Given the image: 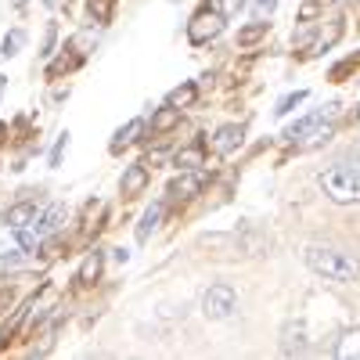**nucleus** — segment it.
<instances>
[{
    "label": "nucleus",
    "instance_id": "nucleus-1",
    "mask_svg": "<svg viewBox=\"0 0 360 360\" xmlns=\"http://www.w3.org/2000/svg\"><path fill=\"white\" fill-rule=\"evenodd\" d=\"M303 263L314 274L328 278V281H360V259L346 249H332V245H307L303 249Z\"/></svg>",
    "mask_w": 360,
    "mask_h": 360
},
{
    "label": "nucleus",
    "instance_id": "nucleus-2",
    "mask_svg": "<svg viewBox=\"0 0 360 360\" xmlns=\"http://www.w3.org/2000/svg\"><path fill=\"white\" fill-rule=\"evenodd\" d=\"M317 188L332 198L335 205H353L360 202V176L349 162H332L317 173Z\"/></svg>",
    "mask_w": 360,
    "mask_h": 360
},
{
    "label": "nucleus",
    "instance_id": "nucleus-3",
    "mask_svg": "<svg viewBox=\"0 0 360 360\" xmlns=\"http://www.w3.org/2000/svg\"><path fill=\"white\" fill-rule=\"evenodd\" d=\"M224 25H227V15H220L217 8H198L195 18L188 22V40L198 47V44H209V40H217L224 33Z\"/></svg>",
    "mask_w": 360,
    "mask_h": 360
},
{
    "label": "nucleus",
    "instance_id": "nucleus-4",
    "mask_svg": "<svg viewBox=\"0 0 360 360\" xmlns=\"http://www.w3.org/2000/svg\"><path fill=\"white\" fill-rule=\"evenodd\" d=\"M234 307H238V295H234V288L224 285V281H220V285H209V288L202 292V314H205L209 321L231 317Z\"/></svg>",
    "mask_w": 360,
    "mask_h": 360
},
{
    "label": "nucleus",
    "instance_id": "nucleus-5",
    "mask_svg": "<svg viewBox=\"0 0 360 360\" xmlns=\"http://www.w3.org/2000/svg\"><path fill=\"white\" fill-rule=\"evenodd\" d=\"M339 108H342L339 101H328L324 108H317V112L303 115V119H299V123H292V127H288V130H285L281 137H285V141H292V144H299V141H303V137H307L310 130H317L321 123H332V119L339 115Z\"/></svg>",
    "mask_w": 360,
    "mask_h": 360
},
{
    "label": "nucleus",
    "instance_id": "nucleus-6",
    "mask_svg": "<svg viewBox=\"0 0 360 360\" xmlns=\"http://www.w3.org/2000/svg\"><path fill=\"white\" fill-rule=\"evenodd\" d=\"M281 353H285V356H303V353H310L307 321H288V324L281 328Z\"/></svg>",
    "mask_w": 360,
    "mask_h": 360
},
{
    "label": "nucleus",
    "instance_id": "nucleus-7",
    "mask_svg": "<svg viewBox=\"0 0 360 360\" xmlns=\"http://www.w3.org/2000/svg\"><path fill=\"white\" fill-rule=\"evenodd\" d=\"M242 137H245V130L238 127V123H224V127L213 134L209 148H213L217 155H231V152H238V148H242Z\"/></svg>",
    "mask_w": 360,
    "mask_h": 360
},
{
    "label": "nucleus",
    "instance_id": "nucleus-8",
    "mask_svg": "<svg viewBox=\"0 0 360 360\" xmlns=\"http://www.w3.org/2000/svg\"><path fill=\"white\" fill-rule=\"evenodd\" d=\"M37 213H40V205L25 198V202H15V205L4 209V224H8L11 231H18V227H25V224H33Z\"/></svg>",
    "mask_w": 360,
    "mask_h": 360
},
{
    "label": "nucleus",
    "instance_id": "nucleus-9",
    "mask_svg": "<svg viewBox=\"0 0 360 360\" xmlns=\"http://www.w3.org/2000/svg\"><path fill=\"white\" fill-rule=\"evenodd\" d=\"M198 188H202V176H191V169H184L173 184H169V198L173 202H188V198H195L198 195Z\"/></svg>",
    "mask_w": 360,
    "mask_h": 360
},
{
    "label": "nucleus",
    "instance_id": "nucleus-10",
    "mask_svg": "<svg viewBox=\"0 0 360 360\" xmlns=\"http://www.w3.org/2000/svg\"><path fill=\"white\" fill-rule=\"evenodd\" d=\"M141 134H144V119H130L127 127H119V130H115V137H112V144H108V152L119 155V152H123V148H130Z\"/></svg>",
    "mask_w": 360,
    "mask_h": 360
},
{
    "label": "nucleus",
    "instance_id": "nucleus-11",
    "mask_svg": "<svg viewBox=\"0 0 360 360\" xmlns=\"http://www.w3.org/2000/svg\"><path fill=\"white\" fill-rule=\"evenodd\" d=\"M144 188H148V166H144V162L127 166V173H123V195L134 198V195H141Z\"/></svg>",
    "mask_w": 360,
    "mask_h": 360
},
{
    "label": "nucleus",
    "instance_id": "nucleus-12",
    "mask_svg": "<svg viewBox=\"0 0 360 360\" xmlns=\"http://www.w3.org/2000/svg\"><path fill=\"white\" fill-rule=\"evenodd\" d=\"M335 356L339 360H360V328H346L335 339Z\"/></svg>",
    "mask_w": 360,
    "mask_h": 360
},
{
    "label": "nucleus",
    "instance_id": "nucleus-13",
    "mask_svg": "<svg viewBox=\"0 0 360 360\" xmlns=\"http://www.w3.org/2000/svg\"><path fill=\"white\" fill-rule=\"evenodd\" d=\"M101 270H105V252H101V249H94V252H90V256L83 259L76 281H79V285H94V281L101 278Z\"/></svg>",
    "mask_w": 360,
    "mask_h": 360
},
{
    "label": "nucleus",
    "instance_id": "nucleus-14",
    "mask_svg": "<svg viewBox=\"0 0 360 360\" xmlns=\"http://www.w3.org/2000/svg\"><path fill=\"white\" fill-rule=\"evenodd\" d=\"M195 98H198V86L195 83H180L176 90H169V98H166V105H173V108H191L195 105Z\"/></svg>",
    "mask_w": 360,
    "mask_h": 360
},
{
    "label": "nucleus",
    "instance_id": "nucleus-15",
    "mask_svg": "<svg viewBox=\"0 0 360 360\" xmlns=\"http://www.w3.org/2000/svg\"><path fill=\"white\" fill-rule=\"evenodd\" d=\"M159 220H162V202H155L148 213L141 217V224H137V242H148V238L155 234V227H159Z\"/></svg>",
    "mask_w": 360,
    "mask_h": 360
},
{
    "label": "nucleus",
    "instance_id": "nucleus-16",
    "mask_svg": "<svg viewBox=\"0 0 360 360\" xmlns=\"http://www.w3.org/2000/svg\"><path fill=\"white\" fill-rule=\"evenodd\" d=\"M176 123H180V108H173V105H166V108H159V112L152 115V130H155V134H169Z\"/></svg>",
    "mask_w": 360,
    "mask_h": 360
},
{
    "label": "nucleus",
    "instance_id": "nucleus-17",
    "mask_svg": "<svg viewBox=\"0 0 360 360\" xmlns=\"http://www.w3.org/2000/svg\"><path fill=\"white\" fill-rule=\"evenodd\" d=\"M205 162V144L198 141V144H191V148H184V152H176V166L180 169H198Z\"/></svg>",
    "mask_w": 360,
    "mask_h": 360
},
{
    "label": "nucleus",
    "instance_id": "nucleus-18",
    "mask_svg": "<svg viewBox=\"0 0 360 360\" xmlns=\"http://www.w3.org/2000/svg\"><path fill=\"white\" fill-rule=\"evenodd\" d=\"M266 29H270V22H252V25H245V29H238V44H242V47L259 44V40L266 37Z\"/></svg>",
    "mask_w": 360,
    "mask_h": 360
},
{
    "label": "nucleus",
    "instance_id": "nucleus-19",
    "mask_svg": "<svg viewBox=\"0 0 360 360\" xmlns=\"http://www.w3.org/2000/svg\"><path fill=\"white\" fill-rule=\"evenodd\" d=\"M339 37H342V18H335L332 25H328V33H321V37L310 44V51H314V54H321V51H328V47H332Z\"/></svg>",
    "mask_w": 360,
    "mask_h": 360
},
{
    "label": "nucleus",
    "instance_id": "nucleus-20",
    "mask_svg": "<svg viewBox=\"0 0 360 360\" xmlns=\"http://www.w3.org/2000/svg\"><path fill=\"white\" fill-rule=\"evenodd\" d=\"M86 11H90V18H94L98 25H105V22H112L115 0H86Z\"/></svg>",
    "mask_w": 360,
    "mask_h": 360
},
{
    "label": "nucleus",
    "instance_id": "nucleus-21",
    "mask_svg": "<svg viewBox=\"0 0 360 360\" xmlns=\"http://www.w3.org/2000/svg\"><path fill=\"white\" fill-rule=\"evenodd\" d=\"M79 65H83V54H62L58 62H51L47 76H62V72H72V69H79Z\"/></svg>",
    "mask_w": 360,
    "mask_h": 360
},
{
    "label": "nucleus",
    "instance_id": "nucleus-22",
    "mask_svg": "<svg viewBox=\"0 0 360 360\" xmlns=\"http://www.w3.org/2000/svg\"><path fill=\"white\" fill-rule=\"evenodd\" d=\"M307 101V90H292V94H285L281 101H278V108H274V115H288V112H295L299 105Z\"/></svg>",
    "mask_w": 360,
    "mask_h": 360
},
{
    "label": "nucleus",
    "instance_id": "nucleus-23",
    "mask_svg": "<svg viewBox=\"0 0 360 360\" xmlns=\"http://www.w3.org/2000/svg\"><path fill=\"white\" fill-rule=\"evenodd\" d=\"M328 4H332V0H303V8H299V22H314L317 15H324Z\"/></svg>",
    "mask_w": 360,
    "mask_h": 360
},
{
    "label": "nucleus",
    "instance_id": "nucleus-24",
    "mask_svg": "<svg viewBox=\"0 0 360 360\" xmlns=\"http://www.w3.org/2000/svg\"><path fill=\"white\" fill-rule=\"evenodd\" d=\"M22 44H25V33H22V29H11V33L4 37V44H0V54H4V58H15Z\"/></svg>",
    "mask_w": 360,
    "mask_h": 360
},
{
    "label": "nucleus",
    "instance_id": "nucleus-25",
    "mask_svg": "<svg viewBox=\"0 0 360 360\" xmlns=\"http://www.w3.org/2000/svg\"><path fill=\"white\" fill-rule=\"evenodd\" d=\"M65 148H69V134L58 137V144L51 148V166H62V155H65Z\"/></svg>",
    "mask_w": 360,
    "mask_h": 360
},
{
    "label": "nucleus",
    "instance_id": "nucleus-26",
    "mask_svg": "<svg viewBox=\"0 0 360 360\" xmlns=\"http://www.w3.org/2000/svg\"><path fill=\"white\" fill-rule=\"evenodd\" d=\"M54 40H58V25L51 22V25H47V33H44V51H40L44 58H51V54H54Z\"/></svg>",
    "mask_w": 360,
    "mask_h": 360
},
{
    "label": "nucleus",
    "instance_id": "nucleus-27",
    "mask_svg": "<svg viewBox=\"0 0 360 360\" xmlns=\"http://www.w3.org/2000/svg\"><path fill=\"white\" fill-rule=\"evenodd\" d=\"M356 65H360V54H356V58H346L342 65H335V69H332V79H342V76H346L349 69H356Z\"/></svg>",
    "mask_w": 360,
    "mask_h": 360
},
{
    "label": "nucleus",
    "instance_id": "nucleus-28",
    "mask_svg": "<svg viewBox=\"0 0 360 360\" xmlns=\"http://www.w3.org/2000/svg\"><path fill=\"white\" fill-rule=\"evenodd\" d=\"M242 4H245V0H217V4H213V8H217L220 15H234L238 8H242Z\"/></svg>",
    "mask_w": 360,
    "mask_h": 360
},
{
    "label": "nucleus",
    "instance_id": "nucleus-29",
    "mask_svg": "<svg viewBox=\"0 0 360 360\" xmlns=\"http://www.w3.org/2000/svg\"><path fill=\"white\" fill-rule=\"evenodd\" d=\"M18 263H22V249H11L0 256V266H18Z\"/></svg>",
    "mask_w": 360,
    "mask_h": 360
},
{
    "label": "nucleus",
    "instance_id": "nucleus-30",
    "mask_svg": "<svg viewBox=\"0 0 360 360\" xmlns=\"http://www.w3.org/2000/svg\"><path fill=\"white\" fill-rule=\"evenodd\" d=\"M278 8V0H256V15H270Z\"/></svg>",
    "mask_w": 360,
    "mask_h": 360
},
{
    "label": "nucleus",
    "instance_id": "nucleus-31",
    "mask_svg": "<svg viewBox=\"0 0 360 360\" xmlns=\"http://www.w3.org/2000/svg\"><path fill=\"white\" fill-rule=\"evenodd\" d=\"M353 169H356V176H360V148L353 152Z\"/></svg>",
    "mask_w": 360,
    "mask_h": 360
},
{
    "label": "nucleus",
    "instance_id": "nucleus-32",
    "mask_svg": "<svg viewBox=\"0 0 360 360\" xmlns=\"http://www.w3.org/2000/svg\"><path fill=\"white\" fill-rule=\"evenodd\" d=\"M4 134H8V127H4V123H0V144H4Z\"/></svg>",
    "mask_w": 360,
    "mask_h": 360
},
{
    "label": "nucleus",
    "instance_id": "nucleus-33",
    "mask_svg": "<svg viewBox=\"0 0 360 360\" xmlns=\"http://www.w3.org/2000/svg\"><path fill=\"white\" fill-rule=\"evenodd\" d=\"M353 119H356V123H360V101H356V108H353Z\"/></svg>",
    "mask_w": 360,
    "mask_h": 360
},
{
    "label": "nucleus",
    "instance_id": "nucleus-34",
    "mask_svg": "<svg viewBox=\"0 0 360 360\" xmlns=\"http://www.w3.org/2000/svg\"><path fill=\"white\" fill-rule=\"evenodd\" d=\"M44 4H47V8H54V4H58V0H44Z\"/></svg>",
    "mask_w": 360,
    "mask_h": 360
},
{
    "label": "nucleus",
    "instance_id": "nucleus-35",
    "mask_svg": "<svg viewBox=\"0 0 360 360\" xmlns=\"http://www.w3.org/2000/svg\"><path fill=\"white\" fill-rule=\"evenodd\" d=\"M0 94H4V76H0Z\"/></svg>",
    "mask_w": 360,
    "mask_h": 360
},
{
    "label": "nucleus",
    "instance_id": "nucleus-36",
    "mask_svg": "<svg viewBox=\"0 0 360 360\" xmlns=\"http://www.w3.org/2000/svg\"><path fill=\"white\" fill-rule=\"evenodd\" d=\"M339 4H342V0H339Z\"/></svg>",
    "mask_w": 360,
    "mask_h": 360
}]
</instances>
